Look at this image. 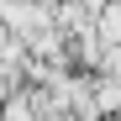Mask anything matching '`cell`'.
<instances>
[{
  "label": "cell",
  "instance_id": "2",
  "mask_svg": "<svg viewBox=\"0 0 121 121\" xmlns=\"http://www.w3.org/2000/svg\"><path fill=\"white\" fill-rule=\"evenodd\" d=\"M16 84H21V79H16V74H5V69H0V100H5V95H11Z\"/></svg>",
  "mask_w": 121,
  "mask_h": 121
},
{
  "label": "cell",
  "instance_id": "3",
  "mask_svg": "<svg viewBox=\"0 0 121 121\" xmlns=\"http://www.w3.org/2000/svg\"><path fill=\"white\" fill-rule=\"evenodd\" d=\"M0 5H16V0H0Z\"/></svg>",
  "mask_w": 121,
  "mask_h": 121
},
{
  "label": "cell",
  "instance_id": "1",
  "mask_svg": "<svg viewBox=\"0 0 121 121\" xmlns=\"http://www.w3.org/2000/svg\"><path fill=\"white\" fill-rule=\"evenodd\" d=\"M0 26L26 48V37H37V32L53 26V0H16V5H0Z\"/></svg>",
  "mask_w": 121,
  "mask_h": 121
}]
</instances>
